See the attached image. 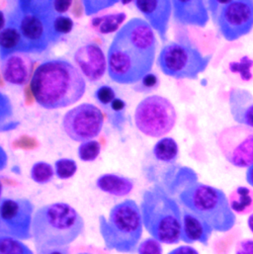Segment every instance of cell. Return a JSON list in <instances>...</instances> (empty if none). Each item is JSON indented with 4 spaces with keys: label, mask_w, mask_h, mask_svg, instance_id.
I'll list each match as a JSON object with an SVG mask.
<instances>
[{
    "label": "cell",
    "mask_w": 253,
    "mask_h": 254,
    "mask_svg": "<svg viewBox=\"0 0 253 254\" xmlns=\"http://www.w3.org/2000/svg\"><path fill=\"white\" fill-rule=\"evenodd\" d=\"M55 171L59 179L66 180L75 175L77 171V164L73 159L61 158L55 162Z\"/></svg>",
    "instance_id": "f1b7e54d"
},
{
    "label": "cell",
    "mask_w": 253,
    "mask_h": 254,
    "mask_svg": "<svg viewBox=\"0 0 253 254\" xmlns=\"http://www.w3.org/2000/svg\"><path fill=\"white\" fill-rule=\"evenodd\" d=\"M101 144L99 141L91 139L81 142L77 148V155L83 162H92L99 156Z\"/></svg>",
    "instance_id": "4316f807"
},
{
    "label": "cell",
    "mask_w": 253,
    "mask_h": 254,
    "mask_svg": "<svg viewBox=\"0 0 253 254\" xmlns=\"http://www.w3.org/2000/svg\"><path fill=\"white\" fill-rule=\"evenodd\" d=\"M213 229L190 211L183 209L182 211V230L181 242L190 246L195 243L208 246L213 235Z\"/></svg>",
    "instance_id": "ac0fdd59"
},
{
    "label": "cell",
    "mask_w": 253,
    "mask_h": 254,
    "mask_svg": "<svg viewBox=\"0 0 253 254\" xmlns=\"http://www.w3.org/2000/svg\"><path fill=\"white\" fill-rule=\"evenodd\" d=\"M154 157L161 162L171 163L177 159L179 148L176 140L172 137H162L153 146Z\"/></svg>",
    "instance_id": "cb8c5ba5"
},
{
    "label": "cell",
    "mask_w": 253,
    "mask_h": 254,
    "mask_svg": "<svg viewBox=\"0 0 253 254\" xmlns=\"http://www.w3.org/2000/svg\"><path fill=\"white\" fill-rule=\"evenodd\" d=\"M69 248L70 247L36 250V254H69Z\"/></svg>",
    "instance_id": "74e56055"
},
{
    "label": "cell",
    "mask_w": 253,
    "mask_h": 254,
    "mask_svg": "<svg viewBox=\"0 0 253 254\" xmlns=\"http://www.w3.org/2000/svg\"><path fill=\"white\" fill-rule=\"evenodd\" d=\"M235 254H253V239L240 241L236 246Z\"/></svg>",
    "instance_id": "e575fe53"
},
{
    "label": "cell",
    "mask_w": 253,
    "mask_h": 254,
    "mask_svg": "<svg viewBox=\"0 0 253 254\" xmlns=\"http://www.w3.org/2000/svg\"><path fill=\"white\" fill-rule=\"evenodd\" d=\"M230 70L240 75L244 81H251L253 78V61L248 56L243 57L238 62L230 64Z\"/></svg>",
    "instance_id": "83f0119b"
},
{
    "label": "cell",
    "mask_w": 253,
    "mask_h": 254,
    "mask_svg": "<svg viewBox=\"0 0 253 254\" xmlns=\"http://www.w3.org/2000/svg\"><path fill=\"white\" fill-rule=\"evenodd\" d=\"M207 4L226 41L235 42L253 31V1H209Z\"/></svg>",
    "instance_id": "9c48e42d"
},
{
    "label": "cell",
    "mask_w": 253,
    "mask_h": 254,
    "mask_svg": "<svg viewBox=\"0 0 253 254\" xmlns=\"http://www.w3.org/2000/svg\"><path fill=\"white\" fill-rule=\"evenodd\" d=\"M142 231L140 207L131 199L116 204L108 217L99 216V234L107 251L134 254L140 244Z\"/></svg>",
    "instance_id": "8992f818"
},
{
    "label": "cell",
    "mask_w": 253,
    "mask_h": 254,
    "mask_svg": "<svg viewBox=\"0 0 253 254\" xmlns=\"http://www.w3.org/2000/svg\"><path fill=\"white\" fill-rule=\"evenodd\" d=\"M56 174L55 167L45 161H38L33 164L30 170L31 179L41 185L51 182Z\"/></svg>",
    "instance_id": "d4e9b609"
},
{
    "label": "cell",
    "mask_w": 253,
    "mask_h": 254,
    "mask_svg": "<svg viewBox=\"0 0 253 254\" xmlns=\"http://www.w3.org/2000/svg\"><path fill=\"white\" fill-rule=\"evenodd\" d=\"M247 223H248V227H249L250 231L253 234V213L249 216Z\"/></svg>",
    "instance_id": "60d3db41"
},
{
    "label": "cell",
    "mask_w": 253,
    "mask_h": 254,
    "mask_svg": "<svg viewBox=\"0 0 253 254\" xmlns=\"http://www.w3.org/2000/svg\"><path fill=\"white\" fill-rule=\"evenodd\" d=\"M30 86L41 107L57 110L77 103L86 91V80L74 64L59 58L42 63L34 71Z\"/></svg>",
    "instance_id": "7a4b0ae2"
},
{
    "label": "cell",
    "mask_w": 253,
    "mask_h": 254,
    "mask_svg": "<svg viewBox=\"0 0 253 254\" xmlns=\"http://www.w3.org/2000/svg\"><path fill=\"white\" fill-rule=\"evenodd\" d=\"M180 204L205 223L214 232L228 233L237 224L229 197L217 187L201 182H191L178 195Z\"/></svg>",
    "instance_id": "5b68a950"
},
{
    "label": "cell",
    "mask_w": 253,
    "mask_h": 254,
    "mask_svg": "<svg viewBox=\"0 0 253 254\" xmlns=\"http://www.w3.org/2000/svg\"><path fill=\"white\" fill-rule=\"evenodd\" d=\"M8 15L19 28L27 54L43 53L61 39L54 29L59 14L54 9L53 1H18Z\"/></svg>",
    "instance_id": "52a82bcc"
},
{
    "label": "cell",
    "mask_w": 253,
    "mask_h": 254,
    "mask_svg": "<svg viewBox=\"0 0 253 254\" xmlns=\"http://www.w3.org/2000/svg\"><path fill=\"white\" fill-rule=\"evenodd\" d=\"M14 54H27V47L16 22L8 15L6 24L0 31L1 61Z\"/></svg>",
    "instance_id": "ffe728a7"
},
{
    "label": "cell",
    "mask_w": 253,
    "mask_h": 254,
    "mask_svg": "<svg viewBox=\"0 0 253 254\" xmlns=\"http://www.w3.org/2000/svg\"><path fill=\"white\" fill-rule=\"evenodd\" d=\"M34 204L27 198H1L0 236L22 242L32 240Z\"/></svg>",
    "instance_id": "8fae6325"
},
{
    "label": "cell",
    "mask_w": 253,
    "mask_h": 254,
    "mask_svg": "<svg viewBox=\"0 0 253 254\" xmlns=\"http://www.w3.org/2000/svg\"><path fill=\"white\" fill-rule=\"evenodd\" d=\"M177 120L173 104L160 95H150L142 99L134 111V124L143 134L160 137L174 127Z\"/></svg>",
    "instance_id": "30bf717a"
},
{
    "label": "cell",
    "mask_w": 253,
    "mask_h": 254,
    "mask_svg": "<svg viewBox=\"0 0 253 254\" xmlns=\"http://www.w3.org/2000/svg\"><path fill=\"white\" fill-rule=\"evenodd\" d=\"M246 179H247V182L250 184V186L253 187V164L250 168L247 169Z\"/></svg>",
    "instance_id": "ab89813d"
},
{
    "label": "cell",
    "mask_w": 253,
    "mask_h": 254,
    "mask_svg": "<svg viewBox=\"0 0 253 254\" xmlns=\"http://www.w3.org/2000/svg\"><path fill=\"white\" fill-rule=\"evenodd\" d=\"M126 102L123 99L116 98L109 107L114 114H123L126 109Z\"/></svg>",
    "instance_id": "8d00e7d4"
},
{
    "label": "cell",
    "mask_w": 253,
    "mask_h": 254,
    "mask_svg": "<svg viewBox=\"0 0 253 254\" xmlns=\"http://www.w3.org/2000/svg\"><path fill=\"white\" fill-rule=\"evenodd\" d=\"M34 68V61L28 54H14L1 61V74L5 82L23 86L28 83Z\"/></svg>",
    "instance_id": "2e32d148"
},
{
    "label": "cell",
    "mask_w": 253,
    "mask_h": 254,
    "mask_svg": "<svg viewBox=\"0 0 253 254\" xmlns=\"http://www.w3.org/2000/svg\"><path fill=\"white\" fill-rule=\"evenodd\" d=\"M156 55V37L150 25L132 18L116 33L107 53L108 74L116 83H138L150 73Z\"/></svg>",
    "instance_id": "6da1fadb"
},
{
    "label": "cell",
    "mask_w": 253,
    "mask_h": 254,
    "mask_svg": "<svg viewBox=\"0 0 253 254\" xmlns=\"http://www.w3.org/2000/svg\"><path fill=\"white\" fill-rule=\"evenodd\" d=\"M173 14L183 25L205 27L209 21V8L203 1H174Z\"/></svg>",
    "instance_id": "d6986e66"
},
{
    "label": "cell",
    "mask_w": 253,
    "mask_h": 254,
    "mask_svg": "<svg viewBox=\"0 0 253 254\" xmlns=\"http://www.w3.org/2000/svg\"><path fill=\"white\" fill-rule=\"evenodd\" d=\"M229 202L235 214L246 216L253 213V189L239 186L229 195Z\"/></svg>",
    "instance_id": "7402d4cb"
},
{
    "label": "cell",
    "mask_w": 253,
    "mask_h": 254,
    "mask_svg": "<svg viewBox=\"0 0 253 254\" xmlns=\"http://www.w3.org/2000/svg\"><path fill=\"white\" fill-rule=\"evenodd\" d=\"M53 6L55 11L59 14V15H63V13H66L69 8L72 6V1L66 0V1H53Z\"/></svg>",
    "instance_id": "d590c367"
},
{
    "label": "cell",
    "mask_w": 253,
    "mask_h": 254,
    "mask_svg": "<svg viewBox=\"0 0 253 254\" xmlns=\"http://www.w3.org/2000/svg\"><path fill=\"white\" fill-rule=\"evenodd\" d=\"M134 5L145 17L150 27L159 34L161 40L165 41L173 3L168 0H138L134 1Z\"/></svg>",
    "instance_id": "9a60e30c"
},
{
    "label": "cell",
    "mask_w": 253,
    "mask_h": 254,
    "mask_svg": "<svg viewBox=\"0 0 253 254\" xmlns=\"http://www.w3.org/2000/svg\"><path fill=\"white\" fill-rule=\"evenodd\" d=\"M126 14L124 12L107 14L104 16L94 17L91 20L92 28L99 34L108 35L118 32L121 28L120 26L125 22Z\"/></svg>",
    "instance_id": "603a6c76"
},
{
    "label": "cell",
    "mask_w": 253,
    "mask_h": 254,
    "mask_svg": "<svg viewBox=\"0 0 253 254\" xmlns=\"http://www.w3.org/2000/svg\"><path fill=\"white\" fill-rule=\"evenodd\" d=\"M95 97L101 105L110 106L112 102L116 99V93L111 86L101 85L95 91Z\"/></svg>",
    "instance_id": "d6a6232c"
},
{
    "label": "cell",
    "mask_w": 253,
    "mask_h": 254,
    "mask_svg": "<svg viewBox=\"0 0 253 254\" xmlns=\"http://www.w3.org/2000/svg\"><path fill=\"white\" fill-rule=\"evenodd\" d=\"M74 27L73 20L67 15H59L54 23V29L56 34L62 38L64 35L69 34Z\"/></svg>",
    "instance_id": "4dcf8cb0"
},
{
    "label": "cell",
    "mask_w": 253,
    "mask_h": 254,
    "mask_svg": "<svg viewBox=\"0 0 253 254\" xmlns=\"http://www.w3.org/2000/svg\"><path fill=\"white\" fill-rule=\"evenodd\" d=\"M212 56H204L189 40L171 42L161 49L157 64L175 79H196L209 66Z\"/></svg>",
    "instance_id": "ba28073f"
},
{
    "label": "cell",
    "mask_w": 253,
    "mask_h": 254,
    "mask_svg": "<svg viewBox=\"0 0 253 254\" xmlns=\"http://www.w3.org/2000/svg\"><path fill=\"white\" fill-rule=\"evenodd\" d=\"M74 63L82 75L90 82L101 79L108 70V62L103 50L96 43L79 47L73 55Z\"/></svg>",
    "instance_id": "5bb4252c"
},
{
    "label": "cell",
    "mask_w": 253,
    "mask_h": 254,
    "mask_svg": "<svg viewBox=\"0 0 253 254\" xmlns=\"http://www.w3.org/2000/svg\"><path fill=\"white\" fill-rule=\"evenodd\" d=\"M90 254V253H79V254Z\"/></svg>",
    "instance_id": "b9f144b4"
},
{
    "label": "cell",
    "mask_w": 253,
    "mask_h": 254,
    "mask_svg": "<svg viewBox=\"0 0 253 254\" xmlns=\"http://www.w3.org/2000/svg\"><path fill=\"white\" fill-rule=\"evenodd\" d=\"M82 216L69 204L51 203L34 215L32 240L35 250L70 247L84 232Z\"/></svg>",
    "instance_id": "3957f363"
},
{
    "label": "cell",
    "mask_w": 253,
    "mask_h": 254,
    "mask_svg": "<svg viewBox=\"0 0 253 254\" xmlns=\"http://www.w3.org/2000/svg\"><path fill=\"white\" fill-rule=\"evenodd\" d=\"M137 254H163L162 244L149 237L140 242L136 250Z\"/></svg>",
    "instance_id": "f546056e"
},
{
    "label": "cell",
    "mask_w": 253,
    "mask_h": 254,
    "mask_svg": "<svg viewBox=\"0 0 253 254\" xmlns=\"http://www.w3.org/2000/svg\"><path fill=\"white\" fill-rule=\"evenodd\" d=\"M104 125L102 111L91 103H82L67 111L62 121L65 134L74 141L84 142L98 136Z\"/></svg>",
    "instance_id": "4fadbf2b"
},
{
    "label": "cell",
    "mask_w": 253,
    "mask_h": 254,
    "mask_svg": "<svg viewBox=\"0 0 253 254\" xmlns=\"http://www.w3.org/2000/svg\"><path fill=\"white\" fill-rule=\"evenodd\" d=\"M229 107L236 123L253 128V94L245 88H232L229 92Z\"/></svg>",
    "instance_id": "e0dca14e"
},
{
    "label": "cell",
    "mask_w": 253,
    "mask_h": 254,
    "mask_svg": "<svg viewBox=\"0 0 253 254\" xmlns=\"http://www.w3.org/2000/svg\"><path fill=\"white\" fill-rule=\"evenodd\" d=\"M139 207L143 228L151 238L168 246L181 242L182 211L161 186L145 190Z\"/></svg>",
    "instance_id": "277c9868"
},
{
    "label": "cell",
    "mask_w": 253,
    "mask_h": 254,
    "mask_svg": "<svg viewBox=\"0 0 253 254\" xmlns=\"http://www.w3.org/2000/svg\"><path fill=\"white\" fill-rule=\"evenodd\" d=\"M117 2H110V1H84L83 5L85 7V12L87 13L88 11H90V9H93V12H98L104 8H108L109 6H112L114 4H116Z\"/></svg>",
    "instance_id": "836d02e7"
},
{
    "label": "cell",
    "mask_w": 253,
    "mask_h": 254,
    "mask_svg": "<svg viewBox=\"0 0 253 254\" xmlns=\"http://www.w3.org/2000/svg\"><path fill=\"white\" fill-rule=\"evenodd\" d=\"M133 185L131 179L114 173L102 174L96 180V186L100 191L116 197L128 195L132 191Z\"/></svg>",
    "instance_id": "44dd1931"
},
{
    "label": "cell",
    "mask_w": 253,
    "mask_h": 254,
    "mask_svg": "<svg viewBox=\"0 0 253 254\" xmlns=\"http://www.w3.org/2000/svg\"><path fill=\"white\" fill-rule=\"evenodd\" d=\"M159 85V78L155 73H147L143 78L135 84L134 90L138 92H150L154 89H156Z\"/></svg>",
    "instance_id": "1f68e13d"
},
{
    "label": "cell",
    "mask_w": 253,
    "mask_h": 254,
    "mask_svg": "<svg viewBox=\"0 0 253 254\" xmlns=\"http://www.w3.org/2000/svg\"><path fill=\"white\" fill-rule=\"evenodd\" d=\"M0 254H35L24 242L0 236Z\"/></svg>",
    "instance_id": "484cf974"
},
{
    "label": "cell",
    "mask_w": 253,
    "mask_h": 254,
    "mask_svg": "<svg viewBox=\"0 0 253 254\" xmlns=\"http://www.w3.org/2000/svg\"><path fill=\"white\" fill-rule=\"evenodd\" d=\"M217 144L228 162L238 168L253 164V128L242 125L225 127L217 136Z\"/></svg>",
    "instance_id": "7c38bea8"
},
{
    "label": "cell",
    "mask_w": 253,
    "mask_h": 254,
    "mask_svg": "<svg viewBox=\"0 0 253 254\" xmlns=\"http://www.w3.org/2000/svg\"><path fill=\"white\" fill-rule=\"evenodd\" d=\"M167 254H200L196 249L190 247V246H180L174 250H172L171 252H169Z\"/></svg>",
    "instance_id": "f35d334b"
}]
</instances>
